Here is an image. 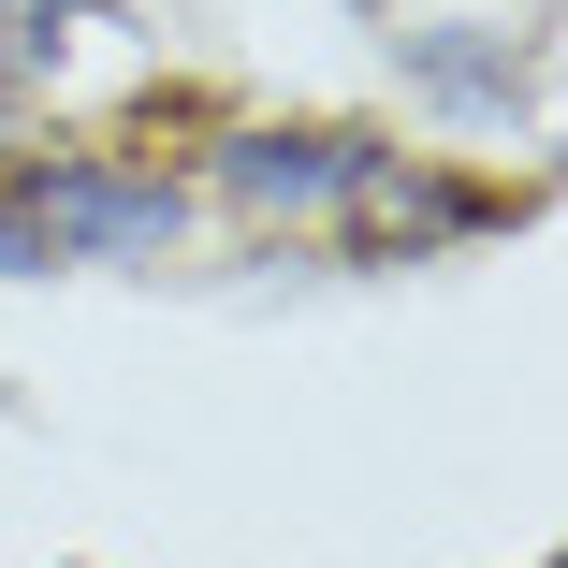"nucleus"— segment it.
<instances>
[{
    "label": "nucleus",
    "instance_id": "f257e3e1",
    "mask_svg": "<svg viewBox=\"0 0 568 568\" xmlns=\"http://www.w3.org/2000/svg\"><path fill=\"white\" fill-rule=\"evenodd\" d=\"M175 219H190V204H175L161 175L44 161V175H16V190H0V263H16V277H44V263H102V248H161Z\"/></svg>",
    "mask_w": 568,
    "mask_h": 568
},
{
    "label": "nucleus",
    "instance_id": "f03ea898",
    "mask_svg": "<svg viewBox=\"0 0 568 568\" xmlns=\"http://www.w3.org/2000/svg\"><path fill=\"white\" fill-rule=\"evenodd\" d=\"M467 219H496V190L423 175V161L365 146V161H351V190H335V248H351V263H408V248H437V234H467Z\"/></svg>",
    "mask_w": 568,
    "mask_h": 568
},
{
    "label": "nucleus",
    "instance_id": "7ed1b4c3",
    "mask_svg": "<svg viewBox=\"0 0 568 568\" xmlns=\"http://www.w3.org/2000/svg\"><path fill=\"white\" fill-rule=\"evenodd\" d=\"M351 161H365V132H248V146H219V190L263 219H335Z\"/></svg>",
    "mask_w": 568,
    "mask_h": 568
},
{
    "label": "nucleus",
    "instance_id": "20e7f679",
    "mask_svg": "<svg viewBox=\"0 0 568 568\" xmlns=\"http://www.w3.org/2000/svg\"><path fill=\"white\" fill-rule=\"evenodd\" d=\"M408 73H423V88H452V102H510V88H525V59H467V44H423Z\"/></svg>",
    "mask_w": 568,
    "mask_h": 568
},
{
    "label": "nucleus",
    "instance_id": "39448f33",
    "mask_svg": "<svg viewBox=\"0 0 568 568\" xmlns=\"http://www.w3.org/2000/svg\"><path fill=\"white\" fill-rule=\"evenodd\" d=\"M59 30H88V16H73V0H0V73H16V59H44Z\"/></svg>",
    "mask_w": 568,
    "mask_h": 568
}]
</instances>
